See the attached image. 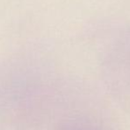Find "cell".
<instances>
[]
</instances>
